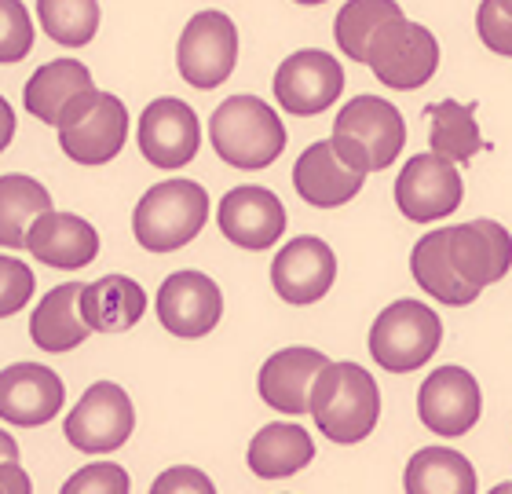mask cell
I'll return each instance as SVG.
<instances>
[{"instance_id": "22", "label": "cell", "mask_w": 512, "mask_h": 494, "mask_svg": "<svg viewBox=\"0 0 512 494\" xmlns=\"http://www.w3.org/2000/svg\"><path fill=\"white\" fill-rule=\"evenodd\" d=\"M81 290L85 282H63L41 297V304L30 315V337L41 352L63 355L74 352L88 341L92 326L81 315Z\"/></svg>"}, {"instance_id": "31", "label": "cell", "mask_w": 512, "mask_h": 494, "mask_svg": "<svg viewBox=\"0 0 512 494\" xmlns=\"http://www.w3.org/2000/svg\"><path fill=\"white\" fill-rule=\"evenodd\" d=\"M37 19L55 44L85 48L99 33V0H37Z\"/></svg>"}, {"instance_id": "42", "label": "cell", "mask_w": 512, "mask_h": 494, "mask_svg": "<svg viewBox=\"0 0 512 494\" xmlns=\"http://www.w3.org/2000/svg\"><path fill=\"white\" fill-rule=\"evenodd\" d=\"M0 494H4V487H0Z\"/></svg>"}, {"instance_id": "4", "label": "cell", "mask_w": 512, "mask_h": 494, "mask_svg": "<svg viewBox=\"0 0 512 494\" xmlns=\"http://www.w3.org/2000/svg\"><path fill=\"white\" fill-rule=\"evenodd\" d=\"M205 220H209V194L202 183L161 180L139 198L132 231L147 253H176L202 235Z\"/></svg>"}, {"instance_id": "26", "label": "cell", "mask_w": 512, "mask_h": 494, "mask_svg": "<svg viewBox=\"0 0 512 494\" xmlns=\"http://www.w3.org/2000/svg\"><path fill=\"white\" fill-rule=\"evenodd\" d=\"M410 271H414V282L428 297L450 304V308H465L480 297V290H472L469 282H461V275L450 264L447 253V227H439L432 235H425L410 253Z\"/></svg>"}, {"instance_id": "11", "label": "cell", "mask_w": 512, "mask_h": 494, "mask_svg": "<svg viewBox=\"0 0 512 494\" xmlns=\"http://www.w3.org/2000/svg\"><path fill=\"white\" fill-rule=\"evenodd\" d=\"M483 414V392L465 366H439L417 388V418L443 440L476 429Z\"/></svg>"}, {"instance_id": "30", "label": "cell", "mask_w": 512, "mask_h": 494, "mask_svg": "<svg viewBox=\"0 0 512 494\" xmlns=\"http://www.w3.org/2000/svg\"><path fill=\"white\" fill-rule=\"evenodd\" d=\"M406 11L395 0H348L333 19V41L352 63H366V48L384 22L403 19Z\"/></svg>"}, {"instance_id": "3", "label": "cell", "mask_w": 512, "mask_h": 494, "mask_svg": "<svg viewBox=\"0 0 512 494\" xmlns=\"http://www.w3.org/2000/svg\"><path fill=\"white\" fill-rule=\"evenodd\" d=\"M209 140L220 162L235 169H267L286 151V125L275 107L256 96H231L209 118Z\"/></svg>"}, {"instance_id": "39", "label": "cell", "mask_w": 512, "mask_h": 494, "mask_svg": "<svg viewBox=\"0 0 512 494\" xmlns=\"http://www.w3.org/2000/svg\"><path fill=\"white\" fill-rule=\"evenodd\" d=\"M0 462H19V443L4 429H0Z\"/></svg>"}, {"instance_id": "28", "label": "cell", "mask_w": 512, "mask_h": 494, "mask_svg": "<svg viewBox=\"0 0 512 494\" xmlns=\"http://www.w3.org/2000/svg\"><path fill=\"white\" fill-rule=\"evenodd\" d=\"M52 209V194L41 180L8 172L0 176V246L26 249V235L37 216Z\"/></svg>"}, {"instance_id": "37", "label": "cell", "mask_w": 512, "mask_h": 494, "mask_svg": "<svg viewBox=\"0 0 512 494\" xmlns=\"http://www.w3.org/2000/svg\"><path fill=\"white\" fill-rule=\"evenodd\" d=\"M0 487L4 494H33V484L19 462H0Z\"/></svg>"}, {"instance_id": "25", "label": "cell", "mask_w": 512, "mask_h": 494, "mask_svg": "<svg viewBox=\"0 0 512 494\" xmlns=\"http://www.w3.org/2000/svg\"><path fill=\"white\" fill-rule=\"evenodd\" d=\"M92 85V70L77 59H55V63H44L37 74L26 81V92H22V103L33 118H41L44 125H59L63 110L74 103L81 92H88Z\"/></svg>"}, {"instance_id": "15", "label": "cell", "mask_w": 512, "mask_h": 494, "mask_svg": "<svg viewBox=\"0 0 512 494\" xmlns=\"http://www.w3.org/2000/svg\"><path fill=\"white\" fill-rule=\"evenodd\" d=\"M63 403V377L44 363H11L0 370V418L15 429L48 425Z\"/></svg>"}, {"instance_id": "32", "label": "cell", "mask_w": 512, "mask_h": 494, "mask_svg": "<svg viewBox=\"0 0 512 494\" xmlns=\"http://www.w3.org/2000/svg\"><path fill=\"white\" fill-rule=\"evenodd\" d=\"M33 48V22L22 0H0V66L19 63Z\"/></svg>"}, {"instance_id": "19", "label": "cell", "mask_w": 512, "mask_h": 494, "mask_svg": "<svg viewBox=\"0 0 512 494\" xmlns=\"http://www.w3.org/2000/svg\"><path fill=\"white\" fill-rule=\"evenodd\" d=\"M326 355L319 348H282L260 366V399L278 414H308L311 388L326 370Z\"/></svg>"}, {"instance_id": "35", "label": "cell", "mask_w": 512, "mask_h": 494, "mask_svg": "<svg viewBox=\"0 0 512 494\" xmlns=\"http://www.w3.org/2000/svg\"><path fill=\"white\" fill-rule=\"evenodd\" d=\"M128 491H132V480H128V473L121 465L96 462V465L77 469L59 494H128Z\"/></svg>"}, {"instance_id": "1", "label": "cell", "mask_w": 512, "mask_h": 494, "mask_svg": "<svg viewBox=\"0 0 512 494\" xmlns=\"http://www.w3.org/2000/svg\"><path fill=\"white\" fill-rule=\"evenodd\" d=\"M308 414L315 418L326 440L352 447L363 443L377 429L381 418V388L366 366L359 363H326L315 388H311Z\"/></svg>"}, {"instance_id": "24", "label": "cell", "mask_w": 512, "mask_h": 494, "mask_svg": "<svg viewBox=\"0 0 512 494\" xmlns=\"http://www.w3.org/2000/svg\"><path fill=\"white\" fill-rule=\"evenodd\" d=\"M311 458H315V440L297 421H271V425H264L246 451L249 473L260 476V480L300 473Z\"/></svg>"}, {"instance_id": "5", "label": "cell", "mask_w": 512, "mask_h": 494, "mask_svg": "<svg viewBox=\"0 0 512 494\" xmlns=\"http://www.w3.org/2000/svg\"><path fill=\"white\" fill-rule=\"evenodd\" d=\"M59 147L77 165H107L125 151L128 110L114 92L88 88L59 118Z\"/></svg>"}, {"instance_id": "13", "label": "cell", "mask_w": 512, "mask_h": 494, "mask_svg": "<svg viewBox=\"0 0 512 494\" xmlns=\"http://www.w3.org/2000/svg\"><path fill=\"white\" fill-rule=\"evenodd\" d=\"M224 293L202 271H172L158 290V323L172 337H205L220 326Z\"/></svg>"}, {"instance_id": "36", "label": "cell", "mask_w": 512, "mask_h": 494, "mask_svg": "<svg viewBox=\"0 0 512 494\" xmlns=\"http://www.w3.org/2000/svg\"><path fill=\"white\" fill-rule=\"evenodd\" d=\"M150 494H216L213 480L194 465H172L150 484Z\"/></svg>"}, {"instance_id": "34", "label": "cell", "mask_w": 512, "mask_h": 494, "mask_svg": "<svg viewBox=\"0 0 512 494\" xmlns=\"http://www.w3.org/2000/svg\"><path fill=\"white\" fill-rule=\"evenodd\" d=\"M33 290H37L33 271L19 257H4L0 253V319H11L15 312H22L30 304Z\"/></svg>"}, {"instance_id": "40", "label": "cell", "mask_w": 512, "mask_h": 494, "mask_svg": "<svg viewBox=\"0 0 512 494\" xmlns=\"http://www.w3.org/2000/svg\"><path fill=\"white\" fill-rule=\"evenodd\" d=\"M487 494H512V480H509V484H498V487H491V491H487Z\"/></svg>"}, {"instance_id": "17", "label": "cell", "mask_w": 512, "mask_h": 494, "mask_svg": "<svg viewBox=\"0 0 512 494\" xmlns=\"http://www.w3.org/2000/svg\"><path fill=\"white\" fill-rule=\"evenodd\" d=\"M337 282V257L315 235L293 238L271 260V286L286 304H315Z\"/></svg>"}, {"instance_id": "8", "label": "cell", "mask_w": 512, "mask_h": 494, "mask_svg": "<svg viewBox=\"0 0 512 494\" xmlns=\"http://www.w3.org/2000/svg\"><path fill=\"white\" fill-rule=\"evenodd\" d=\"M238 63V30L224 11H198L183 26L176 44V66L180 77L198 92L220 88Z\"/></svg>"}, {"instance_id": "27", "label": "cell", "mask_w": 512, "mask_h": 494, "mask_svg": "<svg viewBox=\"0 0 512 494\" xmlns=\"http://www.w3.org/2000/svg\"><path fill=\"white\" fill-rule=\"evenodd\" d=\"M406 494H476V469L454 447H425L406 462Z\"/></svg>"}, {"instance_id": "41", "label": "cell", "mask_w": 512, "mask_h": 494, "mask_svg": "<svg viewBox=\"0 0 512 494\" xmlns=\"http://www.w3.org/2000/svg\"><path fill=\"white\" fill-rule=\"evenodd\" d=\"M293 4H304V8H315V4H326V0H293Z\"/></svg>"}, {"instance_id": "21", "label": "cell", "mask_w": 512, "mask_h": 494, "mask_svg": "<svg viewBox=\"0 0 512 494\" xmlns=\"http://www.w3.org/2000/svg\"><path fill=\"white\" fill-rule=\"evenodd\" d=\"M363 172L348 169V165L337 158L330 140L311 143L308 151L300 154L297 165H293V187L311 209H337V205H348L355 194L363 191Z\"/></svg>"}, {"instance_id": "18", "label": "cell", "mask_w": 512, "mask_h": 494, "mask_svg": "<svg viewBox=\"0 0 512 494\" xmlns=\"http://www.w3.org/2000/svg\"><path fill=\"white\" fill-rule=\"evenodd\" d=\"M216 224L227 242H235L242 249H271L286 231V205L275 191L267 187H235L220 198L216 209Z\"/></svg>"}, {"instance_id": "6", "label": "cell", "mask_w": 512, "mask_h": 494, "mask_svg": "<svg viewBox=\"0 0 512 494\" xmlns=\"http://www.w3.org/2000/svg\"><path fill=\"white\" fill-rule=\"evenodd\" d=\"M439 341H443L439 315L410 297L388 304L370 326V355L392 374L421 370L439 352Z\"/></svg>"}, {"instance_id": "20", "label": "cell", "mask_w": 512, "mask_h": 494, "mask_svg": "<svg viewBox=\"0 0 512 494\" xmlns=\"http://www.w3.org/2000/svg\"><path fill=\"white\" fill-rule=\"evenodd\" d=\"M26 249L41 260L44 268L77 271L88 268L99 257V235L85 216L48 209L44 216L33 220L30 235H26Z\"/></svg>"}, {"instance_id": "16", "label": "cell", "mask_w": 512, "mask_h": 494, "mask_svg": "<svg viewBox=\"0 0 512 494\" xmlns=\"http://www.w3.org/2000/svg\"><path fill=\"white\" fill-rule=\"evenodd\" d=\"M447 253L461 282L472 290L502 282L512 268V235L498 220H469L447 227Z\"/></svg>"}, {"instance_id": "9", "label": "cell", "mask_w": 512, "mask_h": 494, "mask_svg": "<svg viewBox=\"0 0 512 494\" xmlns=\"http://www.w3.org/2000/svg\"><path fill=\"white\" fill-rule=\"evenodd\" d=\"M136 429V407L121 385L96 381L66 414V440L85 454H110L125 447Z\"/></svg>"}, {"instance_id": "14", "label": "cell", "mask_w": 512, "mask_h": 494, "mask_svg": "<svg viewBox=\"0 0 512 494\" xmlns=\"http://www.w3.org/2000/svg\"><path fill=\"white\" fill-rule=\"evenodd\" d=\"M139 151L150 165L158 169H183L194 162V154L202 147V125L183 99L165 96L154 99L143 114H139Z\"/></svg>"}, {"instance_id": "33", "label": "cell", "mask_w": 512, "mask_h": 494, "mask_svg": "<svg viewBox=\"0 0 512 494\" xmlns=\"http://www.w3.org/2000/svg\"><path fill=\"white\" fill-rule=\"evenodd\" d=\"M476 33L494 55L512 59V0H483L476 8Z\"/></svg>"}, {"instance_id": "7", "label": "cell", "mask_w": 512, "mask_h": 494, "mask_svg": "<svg viewBox=\"0 0 512 494\" xmlns=\"http://www.w3.org/2000/svg\"><path fill=\"white\" fill-rule=\"evenodd\" d=\"M384 88L395 92H414L428 85L439 66V41L421 26V22L392 19L374 33L366 48V63Z\"/></svg>"}, {"instance_id": "12", "label": "cell", "mask_w": 512, "mask_h": 494, "mask_svg": "<svg viewBox=\"0 0 512 494\" xmlns=\"http://www.w3.org/2000/svg\"><path fill=\"white\" fill-rule=\"evenodd\" d=\"M461 194H465V183H461L458 165L432 151L414 154L395 180V205L414 224L450 216L461 205Z\"/></svg>"}, {"instance_id": "29", "label": "cell", "mask_w": 512, "mask_h": 494, "mask_svg": "<svg viewBox=\"0 0 512 494\" xmlns=\"http://www.w3.org/2000/svg\"><path fill=\"white\" fill-rule=\"evenodd\" d=\"M428 121H432V132H428L432 154H443L454 165H461L472 162L483 151V136L480 125H476V107L472 103H454V99L432 103Z\"/></svg>"}, {"instance_id": "10", "label": "cell", "mask_w": 512, "mask_h": 494, "mask_svg": "<svg viewBox=\"0 0 512 494\" xmlns=\"http://www.w3.org/2000/svg\"><path fill=\"white\" fill-rule=\"evenodd\" d=\"M275 99L278 107L293 118H315L330 110L344 92V70L330 52L322 48H300L278 63L275 70Z\"/></svg>"}, {"instance_id": "23", "label": "cell", "mask_w": 512, "mask_h": 494, "mask_svg": "<svg viewBox=\"0 0 512 494\" xmlns=\"http://www.w3.org/2000/svg\"><path fill=\"white\" fill-rule=\"evenodd\" d=\"M143 312H147V293L128 275H103L81 290V315L92 326V333L132 330L143 319Z\"/></svg>"}, {"instance_id": "2", "label": "cell", "mask_w": 512, "mask_h": 494, "mask_svg": "<svg viewBox=\"0 0 512 494\" xmlns=\"http://www.w3.org/2000/svg\"><path fill=\"white\" fill-rule=\"evenodd\" d=\"M330 143L348 169L370 176L399 158L406 147V121L388 99L355 96L337 110Z\"/></svg>"}, {"instance_id": "38", "label": "cell", "mask_w": 512, "mask_h": 494, "mask_svg": "<svg viewBox=\"0 0 512 494\" xmlns=\"http://www.w3.org/2000/svg\"><path fill=\"white\" fill-rule=\"evenodd\" d=\"M11 140H15V110L4 96H0V154L8 151Z\"/></svg>"}]
</instances>
